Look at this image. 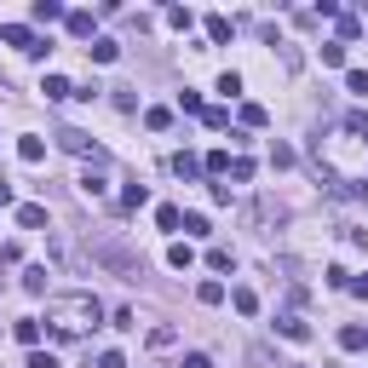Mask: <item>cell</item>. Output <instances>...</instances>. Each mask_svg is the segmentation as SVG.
<instances>
[{"instance_id":"6da1fadb","label":"cell","mask_w":368,"mask_h":368,"mask_svg":"<svg viewBox=\"0 0 368 368\" xmlns=\"http://www.w3.org/2000/svg\"><path fill=\"white\" fill-rule=\"evenodd\" d=\"M46 322H52L58 340H75V334H86V328H98V322H104V305L92 299L86 288L81 294H58V299H46Z\"/></svg>"},{"instance_id":"7a4b0ae2","label":"cell","mask_w":368,"mask_h":368,"mask_svg":"<svg viewBox=\"0 0 368 368\" xmlns=\"http://www.w3.org/2000/svg\"><path fill=\"white\" fill-rule=\"evenodd\" d=\"M92 259H98L110 276H121V282H138V276H144V259H138L121 236H92Z\"/></svg>"},{"instance_id":"3957f363","label":"cell","mask_w":368,"mask_h":368,"mask_svg":"<svg viewBox=\"0 0 368 368\" xmlns=\"http://www.w3.org/2000/svg\"><path fill=\"white\" fill-rule=\"evenodd\" d=\"M58 144H64L69 156H92V161H104V150H98V144H92V138H86V132H75V127H64V132H58Z\"/></svg>"},{"instance_id":"277c9868","label":"cell","mask_w":368,"mask_h":368,"mask_svg":"<svg viewBox=\"0 0 368 368\" xmlns=\"http://www.w3.org/2000/svg\"><path fill=\"white\" fill-rule=\"evenodd\" d=\"M64 23H69L75 40H92V29H98V18H92V12H64Z\"/></svg>"},{"instance_id":"5b68a950","label":"cell","mask_w":368,"mask_h":368,"mask_svg":"<svg viewBox=\"0 0 368 368\" xmlns=\"http://www.w3.org/2000/svg\"><path fill=\"white\" fill-rule=\"evenodd\" d=\"M0 40H12V46H23V52H35V29H29V23H6V29H0Z\"/></svg>"},{"instance_id":"8992f818","label":"cell","mask_w":368,"mask_h":368,"mask_svg":"<svg viewBox=\"0 0 368 368\" xmlns=\"http://www.w3.org/2000/svg\"><path fill=\"white\" fill-rule=\"evenodd\" d=\"M18 224H23V230H46V207H40V202H23V207H18Z\"/></svg>"},{"instance_id":"52a82bcc","label":"cell","mask_w":368,"mask_h":368,"mask_svg":"<svg viewBox=\"0 0 368 368\" xmlns=\"http://www.w3.org/2000/svg\"><path fill=\"white\" fill-rule=\"evenodd\" d=\"M18 161L40 167V161H46V144H40V138H18Z\"/></svg>"},{"instance_id":"ba28073f","label":"cell","mask_w":368,"mask_h":368,"mask_svg":"<svg viewBox=\"0 0 368 368\" xmlns=\"http://www.w3.org/2000/svg\"><path fill=\"white\" fill-rule=\"evenodd\" d=\"M230 35H236V23H230V18H219V12H213V18H207V40H213V46H224Z\"/></svg>"},{"instance_id":"9c48e42d","label":"cell","mask_w":368,"mask_h":368,"mask_svg":"<svg viewBox=\"0 0 368 368\" xmlns=\"http://www.w3.org/2000/svg\"><path fill=\"white\" fill-rule=\"evenodd\" d=\"M248 362H253V368H288V362L276 357L270 345H248Z\"/></svg>"},{"instance_id":"30bf717a","label":"cell","mask_w":368,"mask_h":368,"mask_svg":"<svg viewBox=\"0 0 368 368\" xmlns=\"http://www.w3.org/2000/svg\"><path fill=\"white\" fill-rule=\"evenodd\" d=\"M29 18H35V23H58V18H64V6H58V0H35Z\"/></svg>"},{"instance_id":"8fae6325","label":"cell","mask_w":368,"mask_h":368,"mask_svg":"<svg viewBox=\"0 0 368 368\" xmlns=\"http://www.w3.org/2000/svg\"><path fill=\"white\" fill-rule=\"evenodd\" d=\"M282 334H288L294 345H305V340H311V322H305V316H282Z\"/></svg>"},{"instance_id":"7c38bea8","label":"cell","mask_w":368,"mask_h":368,"mask_svg":"<svg viewBox=\"0 0 368 368\" xmlns=\"http://www.w3.org/2000/svg\"><path fill=\"white\" fill-rule=\"evenodd\" d=\"M230 305H236L242 316H253V311H259V294H253V288H230Z\"/></svg>"},{"instance_id":"4fadbf2b","label":"cell","mask_w":368,"mask_h":368,"mask_svg":"<svg viewBox=\"0 0 368 368\" xmlns=\"http://www.w3.org/2000/svg\"><path fill=\"white\" fill-rule=\"evenodd\" d=\"M86 52H92V64H115V58H121V46H115V40H92Z\"/></svg>"},{"instance_id":"5bb4252c","label":"cell","mask_w":368,"mask_h":368,"mask_svg":"<svg viewBox=\"0 0 368 368\" xmlns=\"http://www.w3.org/2000/svg\"><path fill=\"white\" fill-rule=\"evenodd\" d=\"M40 92H46V98H75V86H69L64 75H46V81H40Z\"/></svg>"},{"instance_id":"9a60e30c","label":"cell","mask_w":368,"mask_h":368,"mask_svg":"<svg viewBox=\"0 0 368 368\" xmlns=\"http://www.w3.org/2000/svg\"><path fill=\"white\" fill-rule=\"evenodd\" d=\"M340 345H345V351H368V328H357V322H351V328H340Z\"/></svg>"},{"instance_id":"2e32d148","label":"cell","mask_w":368,"mask_h":368,"mask_svg":"<svg viewBox=\"0 0 368 368\" xmlns=\"http://www.w3.org/2000/svg\"><path fill=\"white\" fill-rule=\"evenodd\" d=\"M173 173H178V178H196V173H202V161H196L190 150H178V156H173Z\"/></svg>"},{"instance_id":"e0dca14e","label":"cell","mask_w":368,"mask_h":368,"mask_svg":"<svg viewBox=\"0 0 368 368\" xmlns=\"http://www.w3.org/2000/svg\"><path fill=\"white\" fill-rule=\"evenodd\" d=\"M190 259H196L190 242H173V248H167V265H173V270H190Z\"/></svg>"},{"instance_id":"ac0fdd59","label":"cell","mask_w":368,"mask_h":368,"mask_svg":"<svg viewBox=\"0 0 368 368\" xmlns=\"http://www.w3.org/2000/svg\"><path fill=\"white\" fill-rule=\"evenodd\" d=\"M23 288H29V294H46V265H29V270H23Z\"/></svg>"},{"instance_id":"d6986e66","label":"cell","mask_w":368,"mask_h":368,"mask_svg":"<svg viewBox=\"0 0 368 368\" xmlns=\"http://www.w3.org/2000/svg\"><path fill=\"white\" fill-rule=\"evenodd\" d=\"M12 334H18L23 345H40V322H35V316H23V322H18V328H12Z\"/></svg>"},{"instance_id":"ffe728a7","label":"cell","mask_w":368,"mask_h":368,"mask_svg":"<svg viewBox=\"0 0 368 368\" xmlns=\"http://www.w3.org/2000/svg\"><path fill=\"white\" fill-rule=\"evenodd\" d=\"M81 190H86V196H104V173L86 167V173H81Z\"/></svg>"},{"instance_id":"44dd1931","label":"cell","mask_w":368,"mask_h":368,"mask_svg":"<svg viewBox=\"0 0 368 368\" xmlns=\"http://www.w3.org/2000/svg\"><path fill=\"white\" fill-rule=\"evenodd\" d=\"M144 127H150V132H167V127H173V110H144Z\"/></svg>"},{"instance_id":"7402d4cb","label":"cell","mask_w":368,"mask_h":368,"mask_svg":"<svg viewBox=\"0 0 368 368\" xmlns=\"http://www.w3.org/2000/svg\"><path fill=\"white\" fill-rule=\"evenodd\" d=\"M196 299H202V305H224V282H202Z\"/></svg>"},{"instance_id":"603a6c76","label":"cell","mask_w":368,"mask_h":368,"mask_svg":"<svg viewBox=\"0 0 368 368\" xmlns=\"http://www.w3.org/2000/svg\"><path fill=\"white\" fill-rule=\"evenodd\" d=\"M144 202H150L144 184H127V190H121V207H144Z\"/></svg>"},{"instance_id":"cb8c5ba5","label":"cell","mask_w":368,"mask_h":368,"mask_svg":"<svg viewBox=\"0 0 368 368\" xmlns=\"http://www.w3.org/2000/svg\"><path fill=\"white\" fill-rule=\"evenodd\" d=\"M345 92H357V98H368V69H351V75H345Z\"/></svg>"},{"instance_id":"d4e9b609","label":"cell","mask_w":368,"mask_h":368,"mask_svg":"<svg viewBox=\"0 0 368 368\" xmlns=\"http://www.w3.org/2000/svg\"><path fill=\"white\" fill-rule=\"evenodd\" d=\"M156 224H161V230H178L184 213H178V207H156Z\"/></svg>"},{"instance_id":"484cf974","label":"cell","mask_w":368,"mask_h":368,"mask_svg":"<svg viewBox=\"0 0 368 368\" xmlns=\"http://www.w3.org/2000/svg\"><path fill=\"white\" fill-rule=\"evenodd\" d=\"M322 64L340 69V64H345V46H340V40H328V46H322Z\"/></svg>"},{"instance_id":"4316f807","label":"cell","mask_w":368,"mask_h":368,"mask_svg":"<svg viewBox=\"0 0 368 368\" xmlns=\"http://www.w3.org/2000/svg\"><path fill=\"white\" fill-rule=\"evenodd\" d=\"M219 92H224V98H236V92H242V75L224 69V75H219Z\"/></svg>"},{"instance_id":"83f0119b","label":"cell","mask_w":368,"mask_h":368,"mask_svg":"<svg viewBox=\"0 0 368 368\" xmlns=\"http://www.w3.org/2000/svg\"><path fill=\"white\" fill-rule=\"evenodd\" d=\"M230 178L248 184V178H253V161H248V156H236V161H230Z\"/></svg>"},{"instance_id":"f1b7e54d","label":"cell","mask_w":368,"mask_h":368,"mask_svg":"<svg viewBox=\"0 0 368 368\" xmlns=\"http://www.w3.org/2000/svg\"><path fill=\"white\" fill-rule=\"evenodd\" d=\"M207 265H213V270H230V265H236V253H230V248H213Z\"/></svg>"},{"instance_id":"f546056e","label":"cell","mask_w":368,"mask_h":368,"mask_svg":"<svg viewBox=\"0 0 368 368\" xmlns=\"http://www.w3.org/2000/svg\"><path fill=\"white\" fill-rule=\"evenodd\" d=\"M167 23H173V29H190L196 18H190V12H184V6H167Z\"/></svg>"},{"instance_id":"4dcf8cb0","label":"cell","mask_w":368,"mask_h":368,"mask_svg":"<svg viewBox=\"0 0 368 368\" xmlns=\"http://www.w3.org/2000/svg\"><path fill=\"white\" fill-rule=\"evenodd\" d=\"M29 368H58V357H52V351H40V345H35V351H29Z\"/></svg>"},{"instance_id":"1f68e13d","label":"cell","mask_w":368,"mask_h":368,"mask_svg":"<svg viewBox=\"0 0 368 368\" xmlns=\"http://www.w3.org/2000/svg\"><path fill=\"white\" fill-rule=\"evenodd\" d=\"M362 35V18H340V40H357Z\"/></svg>"},{"instance_id":"d6a6232c","label":"cell","mask_w":368,"mask_h":368,"mask_svg":"<svg viewBox=\"0 0 368 368\" xmlns=\"http://www.w3.org/2000/svg\"><path fill=\"white\" fill-rule=\"evenodd\" d=\"M202 167H207V173H230V156H224V150H213V156H207Z\"/></svg>"},{"instance_id":"836d02e7","label":"cell","mask_w":368,"mask_h":368,"mask_svg":"<svg viewBox=\"0 0 368 368\" xmlns=\"http://www.w3.org/2000/svg\"><path fill=\"white\" fill-rule=\"evenodd\" d=\"M98 368H127V357H121V351H104V357H98Z\"/></svg>"},{"instance_id":"e575fe53","label":"cell","mask_w":368,"mask_h":368,"mask_svg":"<svg viewBox=\"0 0 368 368\" xmlns=\"http://www.w3.org/2000/svg\"><path fill=\"white\" fill-rule=\"evenodd\" d=\"M345 288H351L357 299H368V276H351V282H345Z\"/></svg>"},{"instance_id":"d590c367","label":"cell","mask_w":368,"mask_h":368,"mask_svg":"<svg viewBox=\"0 0 368 368\" xmlns=\"http://www.w3.org/2000/svg\"><path fill=\"white\" fill-rule=\"evenodd\" d=\"M184 368H213V362H207L202 351H190V357H184Z\"/></svg>"},{"instance_id":"8d00e7d4","label":"cell","mask_w":368,"mask_h":368,"mask_svg":"<svg viewBox=\"0 0 368 368\" xmlns=\"http://www.w3.org/2000/svg\"><path fill=\"white\" fill-rule=\"evenodd\" d=\"M12 202V184H6V173H0V207H6Z\"/></svg>"},{"instance_id":"74e56055","label":"cell","mask_w":368,"mask_h":368,"mask_svg":"<svg viewBox=\"0 0 368 368\" xmlns=\"http://www.w3.org/2000/svg\"><path fill=\"white\" fill-rule=\"evenodd\" d=\"M351 127H357V132H362V138H368V121H351Z\"/></svg>"}]
</instances>
